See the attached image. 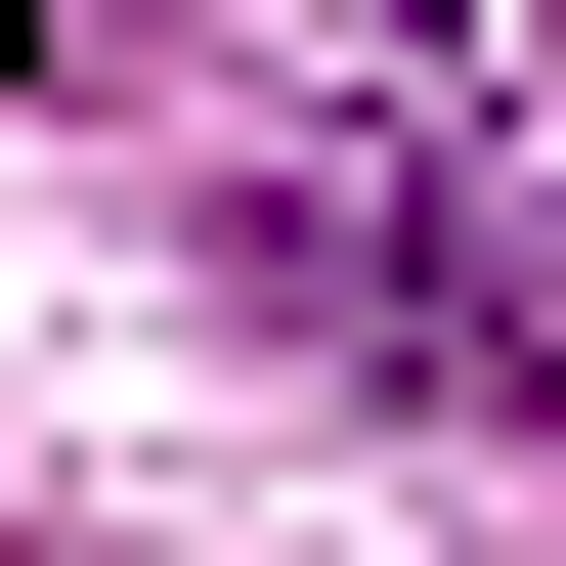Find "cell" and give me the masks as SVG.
<instances>
[{"label":"cell","instance_id":"1","mask_svg":"<svg viewBox=\"0 0 566 566\" xmlns=\"http://www.w3.org/2000/svg\"><path fill=\"white\" fill-rule=\"evenodd\" d=\"M262 305H305V349H392V392H566V305L480 262V218H392V175H262Z\"/></svg>","mask_w":566,"mask_h":566},{"label":"cell","instance_id":"3","mask_svg":"<svg viewBox=\"0 0 566 566\" xmlns=\"http://www.w3.org/2000/svg\"><path fill=\"white\" fill-rule=\"evenodd\" d=\"M523 305H566V132H523Z\"/></svg>","mask_w":566,"mask_h":566},{"label":"cell","instance_id":"4","mask_svg":"<svg viewBox=\"0 0 566 566\" xmlns=\"http://www.w3.org/2000/svg\"><path fill=\"white\" fill-rule=\"evenodd\" d=\"M44 44H87V0H0V87H44Z\"/></svg>","mask_w":566,"mask_h":566},{"label":"cell","instance_id":"2","mask_svg":"<svg viewBox=\"0 0 566 566\" xmlns=\"http://www.w3.org/2000/svg\"><path fill=\"white\" fill-rule=\"evenodd\" d=\"M305 87H436V132H566V0H262Z\"/></svg>","mask_w":566,"mask_h":566}]
</instances>
